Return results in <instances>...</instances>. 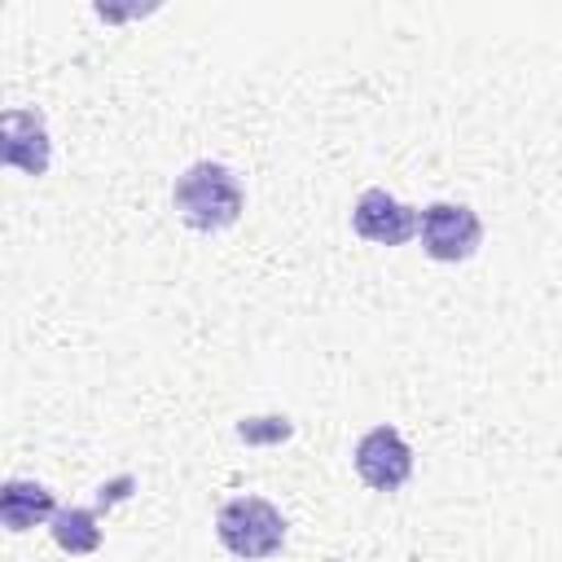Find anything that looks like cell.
Here are the masks:
<instances>
[{
    "label": "cell",
    "mask_w": 562,
    "mask_h": 562,
    "mask_svg": "<svg viewBox=\"0 0 562 562\" xmlns=\"http://www.w3.org/2000/svg\"><path fill=\"white\" fill-rule=\"evenodd\" d=\"M171 206L193 233H224L246 211V189L233 167L215 158L189 162L171 184Z\"/></svg>",
    "instance_id": "6da1fadb"
},
{
    "label": "cell",
    "mask_w": 562,
    "mask_h": 562,
    "mask_svg": "<svg viewBox=\"0 0 562 562\" xmlns=\"http://www.w3.org/2000/svg\"><path fill=\"white\" fill-rule=\"evenodd\" d=\"M215 536L233 558H272L285 544V518L263 496H233L215 514Z\"/></svg>",
    "instance_id": "7a4b0ae2"
},
{
    "label": "cell",
    "mask_w": 562,
    "mask_h": 562,
    "mask_svg": "<svg viewBox=\"0 0 562 562\" xmlns=\"http://www.w3.org/2000/svg\"><path fill=\"white\" fill-rule=\"evenodd\" d=\"M483 246V220L465 202H430L422 211V250L439 263H465Z\"/></svg>",
    "instance_id": "3957f363"
},
{
    "label": "cell",
    "mask_w": 562,
    "mask_h": 562,
    "mask_svg": "<svg viewBox=\"0 0 562 562\" xmlns=\"http://www.w3.org/2000/svg\"><path fill=\"white\" fill-rule=\"evenodd\" d=\"M351 228L373 246H404L422 233V211L391 198L386 189H364L351 206Z\"/></svg>",
    "instance_id": "277c9868"
},
{
    "label": "cell",
    "mask_w": 562,
    "mask_h": 562,
    "mask_svg": "<svg viewBox=\"0 0 562 562\" xmlns=\"http://www.w3.org/2000/svg\"><path fill=\"white\" fill-rule=\"evenodd\" d=\"M356 474L373 492H395L413 474V448L395 426H373L356 443Z\"/></svg>",
    "instance_id": "5b68a950"
},
{
    "label": "cell",
    "mask_w": 562,
    "mask_h": 562,
    "mask_svg": "<svg viewBox=\"0 0 562 562\" xmlns=\"http://www.w3.org/2000/svg\"><path fill=\"white\" fill-rule=\"evenodd\" d=\"M0 132H4V162L9 167H18L22 176H44L48 171L53 140H48V123H44L40 110H26V105L4 110Z\"/></svg>",
    "instance_id": "8992f818"
},
{
    "label": "cell",
    "mask_w": 562,
    "mask_h": 562,
    "mask_svg": "<svg viewBox=\"0 0 562 562\" xmlns=\"http://www.w3.org/2000/svg\"><path fill=\"white\" fill-rule=\"evenodd\" d=\"M61 505H57V496H53V487H44V483H35V479H9L4 487H0V522L18 536V531H31V527H40V522H53V514H57Z\"/></svg>",
    "instance_id": "52a82bcc"
},
{
    "label": "cell",
    "mask_w": 562,
    "mask_h": 562,
    "mask_svg": "<svg viewBox=\"0 0 562 562\" xmlns=\"http://www.w3.org/2000/svg\"><path fill=\"white\" fill-rule=\"evenodd\" d=\"M53 531V544L70 558H88L101 549V527H97V509H83V505H61L48 522Z\"/></svg>",
    "instance_id": "ba28073f"
},
{
    "label": "cell",
    "mask_w": 562,
    "mask_h": 562,
    "mask_svg": "<svg viewBox=\"0 0 562 562\" xmlns=\"http://www.w3.org/2000/svg\"><path fill=\"white\" fill-rule=\"evenodd\" d=\"M290 435H294L290 417H246V422H237V439L241 443H281Z\"/></svg>",
    "instance_id": "9c48e42d"
},
{
    "label": "cell",
    "mask_w": 562,
    "mask_h": 562,
    "mask_svg": "<svg viewBox=\"0 0 562 562\" xmlns=\"http://www.w3.org/2000/svg\"><path fill=\"white\" fill-rule=\"evenodd\" d=\"M132 487H136V479H132V474H119V479H110V483H101V496H97V505L105 509V505H114V501H123V496H132Z\"/></svg>",
    "instance_id": "30bf717a"
}]
</instances>
